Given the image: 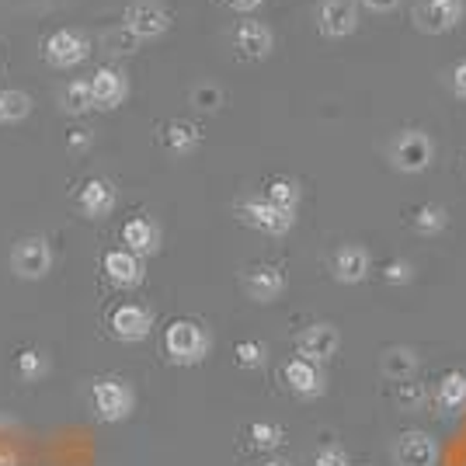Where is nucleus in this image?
<instances>
[{"mask_svg":"<svg viewBox=\"0 0 466 466\" xmlns=\"http://www.w3.org/2000/svg\"><path fill=\"white\" fill-rule=\"evenodd\" d=\"M209 349H213L209 330L195 320H175L164 330V351L175 366H198V362H206Z\"/></svg>","mask_w":466,"mask_h":466,"instance_id":"1","label":"nucleus"},{"mask_svg":"<svg viewBox=\"0 0 466 466\" xmlns=\"http://www.w3.org/2000/svg\"><path fill=\"white\" fill-rule=\"evenodd\" d=\"M390 164L400 175H421L435 164V139L421 129H404L390 143Z\"/></svg>","mask_w":466,"mask_h":466,"instance_id":"2","label":"nucleus"},{"mask_svg":"<svg viewBox=\"0 0 466 466\" xmlns=\"http://www.w3.org/2000/svg\"><path fill=\"white\" fill-rule=\"evenodd\" d=\"M91 404L101 421H126L137 408V393L126 380L105 376V380H95V387H91Z\"/></svg>","mask_w":466,"mask_h":466,"instance_id":"3","label":"nucleus"},{"mask_svg":"<svg viewBox=\"0 0 466 466\" xmlns=\"http://www.w3.org/2000/svg\"><path fill=\"white\" fill-rule=\"evenodd\" d=\"M53 268V248L42 233H32V237H21L18 244L11 248V272L25 279V282H39L46 279Z\"/></svg>","mask_w":466,"mask_h":466,"instance_id":"4","label":"nucleus"},{"mask_svg":"<svg viewBox=\"0 0 466 466\" xmlns=\"http://www.w3.org/2000/svg\"><path fill=\"white\" fill-rule=\"evenodd\" d=\"M122 28L133 35L137 42L160 39L167 28H171V11L157 0H133L122 15Z\"/></svg>","mask_w":466,"mask_h":466,"instance_id":"5","label":"nucleus"},{"mask_svg":"<svg viewBox=\"0 0 466 466\" xmlns=\"http://www.w3.org/2000/svg\"><path fill=\"white\" fill-rule=\"evenodd\" d=\"M237 216H240V223H248L251 230H261V233H268V237H282V233H289L292 227H296V213L279 209L268 198H248V202H240V206H237Z\"/></svg>","mask_w":466,"mask_h":466,"instance_id":"6","label":"nucleus"},{"mask_svg":"<svg viewBox=\"0 0 466 466\" xmlns=\"http://www.w3.org/2000/svg\"><path fill=\"white\" fill-rule=\"evenodd\" d=\"M466 15L463 0H421L414 7V25L425 35H446L452 28H460Z\"/></svg>","mask_w":466,"mask_h":466,"instance_id":"7","label":"nucleus"},{"mask_svg":"<svg viewBox=\"0 0 466 466\" xmlns=\"http://www.w3.org/2000/svg\"><path fill=\"white\" fill-rule=\"evenodd\" d=\"M46 63L49 66H56V70H74L80 66L84 59L91 56V39L87 35H80L74 28H59L53 32L49 39H46Z\"/></svg>","mask_w":466,"mask_h":466,"instance_id":"8","label":"nucleus"},{"mask_svg":"<svg viewBox=\"0 0 466 466\" xmlns=\"http://www.w3.org/2000/svg\"><path fill=\"white\" fill-rule=\"evenodd\" d=\"M317 28L328 39H345L359 28V0H320Z\"/></svg>","mask_w":466,"mask_h":466,"instance_id":"9","label":"nucleus"},{"mask_svg":"<svg viewBox=\"0 0 466 466\" xmlns=\"http://www.w3.org/2000/svg\"><path fill=\"white\" fill-rule=\"evenodd\" d=\"M435 460H439V446L428 431L410 428V431L397 435V442H393V463L397 466H435Z\"/></svg>","mask_w":466,"mask_h":466,"instance_id":"10","label":"nucleus"},{"mask_svg":"<svg viewBox=\"0 0 466 466\" xmlns=\"http://www.w3.org/2000/svg\"><path fill=\"white\" fill-rule=\"evenodd\" d=\"M87 84H91V97H95L97 112H112L129 97V77L118 66H97L95 77Z\"/></svg>","mask_w":466,"mask_h":466,"instance_id":"11","label":"nucleus"},{"mask_svg":"<svg viewBox=\"0 0 466 466\" xmlns=\"http://www.w3.org/2000/svg\"><path fill=\"white\" fill-rule=\"evenodd\" d=\"M341 349V334L334 324H310V328L303 330L299 338H296V351H299V359H307V362H328L334 359Z\"/></svg>","mask_w":466,"mask_h":466,"instance_id":"12","label":"nucleus"},{"mask_svg":"<svg viewBox=\"0 0 466 466\" xmlns=\"http://www.w3.org/2000/svg\"><path fill=\"white\" fill-rule=\"evenodd\" d=\"M233 46H237V53L244 59H268L275 49V35L272 28L265 25V21H240L237 28H233Z\"/></svg>","mask_w":466,"mask_h":466,"instance_id":"13","label":"nucleus"},{"mask_svg":"<svg viewBox=\"0 0 466 466\" xmlns=\"http://www.w3.org/2000/svg\"><path fill=\"white\" fill-rule=\"evenodd\" d=\"M330 272H334V282H341V286L366 282L370 279V251L362 244H341L330 258Z\"/></svg>","mask_w":466,"mask_h":466,"instance_id":"14","label":"nucleus"},{"mask_svg":"<svg viewBox=\"0 0 466 466\" xmlns=\"http://www.w3.org/2000/svg\"><path fill=\"white\" fill-rule=\"evenodd\" d=\"M150 328H154V313L147 307H139V303H122V307L112 310V334L126 345L143 341L150 334Z\"/></svg>","mask_w":466,"mask_h":466,"instance_id":"15","label":"nucleus"},{"mask_svg":"<svg viewBox=\"0 0 466 466\" xmlns=\"http://www.w3.org/2000/svg\"><path fill=\"white\" fill-rule=\"evenodd\" d=\"M286 289V275L275 265H251L244 272V292L251 296L254 303H275Z\"/></svg>","mask_w":466,"mask_h":466,"instance_id":"16","label":"nucleus"},{"mask_svg":"<svg viewBox=\"0 0 466 466\" xmlns=\"http://www.w3.org/2000/svg\"><path fill=\"white\" fill-rule=\"evenodd\" d=\"M77 202H80V213L87 216V219H105V216H112V209H116L118 202L116 185L108 177H91V181H84Z\"/></svg>","mask_w":466,"mask_h":466,"instance_id":"17","label":"nucleus"},{"mask_svg":"<svg viewBox=\"0 0 466 466\" xmlns=\"http://www.w3.org/2000/svg\"><path fill=\"white\" fill-rule=\"evenodd\" d=\"M122 244L137 258H150V254L160 251V227L150 216H133V219L122 223Z\"/></svg>","mask_w":466,"mask_h":466,"instance_id":"18","label":"nucleus"},{"mask_svg":"<svg viewBox=\"0 0 466 466\" xmlns=\"http://www.w3.org/2000/svg\"><path fill=\"white\" fill-rule=\"evenodd\" d=\"M101 265H105V275L112 279V286H118V289H133V286L143 282V258H137V254L126 251V248L108 251Z\"/></svg>","mask_w":466,"mask_h":466,"instance_id":"19","label":"nucleus"},{"mask_svg":"<svg viewBox=\"0 0 466 466\" xmlns=\"http://www.w3.org/2000/svg\"><path fill=\"white\" fill-rule=\"evenodd\" d=\"M282 376H286V383H289V390L296 397H320L324 393V372H320L317 362L292 359V362H286Z\"/></svg>","mask_w":466,"mask_h":466,"instance_id":"20","label":"nucleus"},{"mask_svg":"<svg viewBox=\"0 0 466 466\" xmlns=\"http://www.w3.org/2000/svg\"><path fill=\"white\" fill-rule=\"evenodd\" d=\"M380 370H383V376L393 380V383H404V380H410V376L418 372V355H414V349H408V345H393V349L383 351Z\"/></svg>","mask_w":466,"mask_h":466,"instance_id":"21","label":"nucleus"},{"mask_svg":"<svg viewBox=\"0 0 466 466\" xmlns=\"http://www.w3.org/2000/svg\"><path fill=\"white\" fill-rule=\"evenodd\" d=\"M198 143H202V133H198L195 122H185V118L167 122V129H164V147H167L171 154H177V157L192 154V150H198Z\"/></svg>","mask_w":466,"mask_h":466,"instance_id":"22","label":"nucleus"},{"mask_svg":"<svg viewBox=\"0 0 466 466\" xmlns=\"http://www.w3.org/2000/svg\"><path fill=\"white\" fill-rule=\"evenodd\" d=\"M439 408L449 414H463L466 410V370H452L439 383Z\"/></svg>","mask_w":466,"mask_h":466,"instance_id":"23","label":"nucleus"},{"mask_svg":"<svg viewBox=\"0 0 466 466\" xmlns=\"http://www.w3.org/2000/svg\"><path fill=\"white\" fill-rule=\"evenodd\" d=\"M59 108L66 116H87L95 108V97H91V84L87 80H66L63 91H59Z\"/></svg>","mask_w":466,"mask_h":466,"instance_id":"24","label":"nucleus"},{"mask_svg":"<svg viewBox=\"0 0 466 466\" xmlns=\"http://www.w3.org/2000/svg\"><path fill=\"white\" fill-rule=\"evenodd\" d=\"M32 116V97L18 91V87H7L0 91V122L11 126V122H25Z\"/></svg>","mask_w":466,"mask_h":466,"instance_id":"25","label":"nucleus"},{"mask_svg":"<svg viewBox=\"0 0 466 466\" xmlns=\"http://www.w3.org/2000/svg\"><path fill=\"white\" fill-rule=\"evenodd\" d=\"M446 227H449L446 206H439V202L418 206V213H414V230L421 233V237H435V233H442Z\"/></svg>","mask_w":466,"mask_h":466,"instance_id":"26","label":"nucleus"},{"mask_svg":"<svg viewBox=\"0 0 466 466\" xmlns=\"http://www.w3.org/2000/svg\"><path fill=\"white\" fill-rule=\"evenodd\" d=\"M265 198L279 206V209H286V213H296V206H299V185L292 181V177H275L272 185H268V192Z\"/></svg>","mask_w":466,"mask_h":466,"instance_id":"27","label":"nucleus"},{"mask_svg":"<svg viewBox=\"0 0 466 466\" xmlns=\"http://www.w3.org/2000/svg\"><path fill=\"white\" fill-rule=\"evenodd\" d=\"M15 370H18V376L25 383H35V380H42L49 372V359L35 349H25L18 355V362H15Z\"/></svg>","mask_w":466,"mask_h":466,"instance_id":"28","label":"nucleus"},{"mask_svg":"<svg viewBox=\"0 0 466 466\" xmlns=\"http://www.w3.org/2000/svg\"><path fill=\"white\" fill-rule=\"evenodd\" d=\"M428 400V390L421 383H414V380H404L400 390H397V408L400 410H421Z\"/></svg>","mask_w":466,"mask_h":466,"instance_id":"29","label":"nucleus"},{"mask_svg":"<svg viewBox=\"0 0 466 466\" xmlns=\"http://www.w3.org/2000/svg\"><path fill=\"white\" fill-rule=\"evenodd\" d=\"M233 355H237V366H240V370H261V366H265V359H268L261 341H240Z\"/></svg>","mask_w":466,"mask_h":466,"instance_id":"30","label":"nucleus"},{"mask_svg":"<svg viewBox=\"0 0 466 466\" xmlns=\"http://www.w3.org/2000/svg\"><path fill=\"white\" fill-rule=\"evenodd\" d=\"M251 442L258 449H279L282 446V428L272 421H254L251 425Z\"/></svg>","mask_w":466,"mask_h":466,"instance_id":"31","label":"nucleus"},{"mask_svg":"<svg viewBox=\"0 0 466 466\" xmlns=\"http://www.w3.org/2000/svg\"><path fill=\"white\" fill-rule=\"evenodd\" d=\"M192 105L198 108V112H216V108L223 105V91H219L216 84H195Z\"/></svg>","mask_w":466,"mask_h":466,"instance_id":"32","label":"nucleus"},{"mask_svg":"<svg viewBox=\"0 0 466 466\" xmlns=\"http://www.w3.org/2000/svg\"><path fill=\"white\" fill-rule=\"evenodd\" d=\"M383 279H387L390 286H408L410 279H414V268H410V261H387Z\"/></svg>","mask_w":466,"mask_h":466,"instance_id":"33","label":"nucleus"},{"mask_svg":"<svg viewBox=\"0 0 466 466\" xmlns=\"http://www.w3.org/2000/svg\"><path fill=\"white\" fill-rule=\"evenodd\" d=\"M313 466H349V452L341 446H324L313 456Z\"/></svg>","mask_w":466,"mask_h":466,"instance_id":"34","label":"nucleus"},{"mask_svg":"<svg viewBox=\"0 0 466 466\" xmlns=\"http://www.w3.org/2000/svg\"><path fill=\"white\" fill-rule=\"evenodd\" d=\"M108 49H112V53H122V56H126V53H137V46L139 42L133 39V35H129V32H126V28H118V32H108Z\"/></svg>","mask_w":466,"mask_h":466,"instance_id":"35","label":"nucleus"},{"mask_svg":"<svg viewBox=\"0 0 466 466\" xmlns=\"http://www.w3.org/2000/svg\"><path fill=\"white\" fill-rule=\"evenodd\" d=\"M449 87H452V95L463 97V101H466V59H463V63H456V66H452V77H449Z\"/></svg>","mask_w":466,"mask_h":466,"instance_id":"36","label":"nucleus"},{"mask_svg":"<svg viewBox=\"0 0 466 466\" xmlns=\"http://www.w3.org/2000/svg\"><path fill=\"white\" fill-rule=\"evenodd\" d=\"M362 7H370L372 15H390L400 7V0H362Z\"/></svg>","mask_w":466,"mask_h":466,"instance_id":"37","label":"nucleus"},{"mask_svg":"<svg viewBox=\"0 0 466 466\" xmlns=\"http://www.w3.org/2000/svg\"><path fill=\"white\" fill-rule=\"evenodd\" d=\"M66 147H70V150H87V147H91V133H87V129L70 133V137H66Z\"/></svg>","mask_w":466,"mask_h":466,"instance_id":"38","label":"nucleus"},{"mask_svg":"<svg viewBox=\"0 0 466 466\" xmlns=\"http://www.w3.org/2000/svg\"><path fill=\"white\" fill-rule=\"evenodd\" d=\"M233 11H240V15H251V11H258L265 0H227Z\"/></svg>","mask_w":466,"mask_h":466,"instance_id":"39","label":"nucleus"},{"mask_svg":"<svg viewBox=\"0 0 466 466\" xmlns=\"http://www.w3.org/2000/svg\"><path fill=\"white\" fill-rule=\"evenodd\" d=\"M261 466H289V463H282V460H272V463H261Z\"/></svg>","mask_w":466,"mask_h":466,"instance_id":"40","label":"nucleus"}]
</instances>
